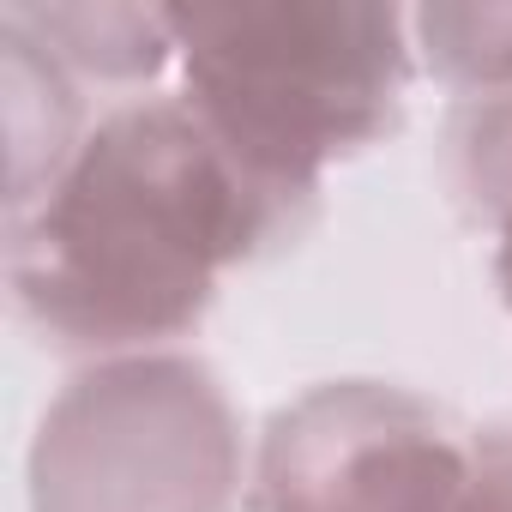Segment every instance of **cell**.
I'll use <instances>...</instances> for the list:
<instances>
[{
	"instance_id": "cell-1",
	"label": "cell",
	"mask_w": 512,
	"mask_h": 512,
	"mask_svg": "<svg viewBox=\"0 0 512 512\" xmlns=\"http://www.w3.org/2000/svg\"><path fill=\"white\" fill-rule=\"evenodd\" d=\"M272 199L187 103L109 115L19 229L13 284L79 344H157L199 320Z\"/></svg>"
},
{
	"instance_id": "cell-2",
	"label": "cell",
	"mask_w": 512,
	"mask_h": 512,
	"mask_svg": "<svg viewBox=\"0 0 512 512\" xmlns=\"http://www.w3.org/2000/svg\"><path fill=\"white\" fill-rule=\"evenodd\" d=\"M187 109L266 199L374 139L404 91V19L386 7H199L169 13Z\"/></svg>"
},
{
	"instance_id": "cell-3",
	"label": "cell",
	"mask_w": 512,
	"mask_h": 512,
	"mask_svg": "<svg viewBox=\"0 0 512 512\" xmlns=\"http://www.w3.org/2000/svg\"><path fill=\"white\" fill-rule=\"evenodd\" d=\"M235 476L229 416L187 362L91 374L37 446L43 512H217Z\"/></svg>"
},
{
	"instance_id": "cell-4",
	"label": "cell",
	"mask_w": 512,
	"mask_h": 512,
	"mask_svg": "<svg viewBox=\"0 0 512 512\" xmlns=\"http://www.w3.org/2000/svg\"><path fill=\"white\" fill-rule=\"evenodd\" d=\"M470 458L416 398L326 386L278 416L260 458V512H452Z\"/></svg>"
},
{
	"instance_id": "cell-5",
	"label": "cell",
	"mask_w": 512,
	"mask_h": 512,
	"mask_svg": "<svg viewBox=\"0 0 512 512\" xmlns=\"http://www.w3.org/2000/svg\"><path fill=\"white\" fill-rule=\"evenodd\" d=\"M410 25L446 79L482 97L512 91V7H428Z\"/></svg>"
},
{
	"instance_id": "cell-6",
	"label": "cell",
	"mask_w": 512,
	"mask_h": 512,
	"mask_svg": "<svg viewBox=\"0 0 512 512\" xmlns=\"http://www.w3.org/2000/svg\"><path fill=\"white\" fill-rule=\"evenodd\" d=\"M464 157H470V181L476 193H488L500 205V223L512 217V91L488 97L470 121V139H464Z\"/></svg>"
},
{
	"instance_id": "cell-7",
	"label": "cell",
	"mask_w": 512,
	"mask_h": 512,
	"mask_svg": "<svg viewBox=\"0 0 512 512\" xmlns=\"http://www.w3.org/2000/svg\"><path fill=\"white\" fill-rule=\"evenodd\" d=\"M452 512H512V434H494L470 458V482Z\"/></svg>"
},
{
	"instance_id": "cell-8",
	"label": "cell",
	"mask_w": 512,
	"mask_h": 512,
	"mask_svg": "<svg viewBox=\"0 0 512 512\" xmlns=\"http://www.w3.org/2000/svg\"><path fill=\"white\" fill-rule=\"evenodd\" d=\"M494 272H500V290H506V302H512V217L500 223V260H494Z\"/></svg>"
}]
</instances>
